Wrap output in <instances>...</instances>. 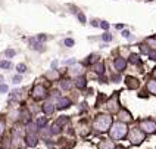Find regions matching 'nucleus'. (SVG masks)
I'll return each instance as SVG.
<instances>
[{"instance_id": "obj_21", "label": "nucleus", "mask_w": 156, "mask_h": 149, "mask_svg": "<svg viewBox=\"0 0 156 149\" xmlns=\"http://www.w3.org/2000/svg\"><path fill=\"white\" fill-rule=\"evenodd\" d=\"M62 87H63V89H69L71 87V83H69V81H62Z\"/></svg>"}, {"instance_id": "obj_22", "label": "nucleus", "mask_w": 156, "mask_h": 149, "mask_svg": "<svg viewBox=\"0 0 156 149\" xmlns=\"http://www.w3.org/2000/svg\"><path fill=\"white\" fill-rule=\"evenodd\" d=\"M15 55V50H12V49H9V50H6V56H9V58H12Z\"/></svg>"}, {"instance_id": "obj_32", "label": "nucleus", "mask_w": 156, "mask_h": 149, "mask_svg": "<svg viewBox=\"0 0 156 149\" xmlns=\"http://www.w3.org/2000/svg\"><path fill=\"white\" fill-rule=\"evenodd\" d=\"M2 81H3V77H2V75H0V83H2Z\"/></svg>"}, {"instance_id": "obj_15", "label": "nucleus", "mask_w": 156, "mask_h": 149, "mask_svg": "<svg viewBox=\"0 0 156 149\" xmlns=\"http://www.w3.org/2000/svg\"><path fill=\"white\" fill-rule=\"evenodd\" d=\"M46 123H47V118H46V117H41V118L37 120V124H35V125H37V127H44Z\"/></svg>"}, {"instance_id": "obj_3", "label": "nucleus", "mask_w": 156, "mask_h": 149, "mask_svg": "<svg viewBox=\"0 0 156 149\" xmlns=\"http://www.w3.org/2000/svg\"><path fill=\"white\" fill-rule=\"evenodd\" d=\"M130 140L134 145H140L141 142L144 140V133L141 132L140 129H133L130 133Z\"/></svg>"}, {"instance_id": "obj_8", "label": "nucleus", "mask_w": 156, "mask_h": 149, "mask_svg": "<svg viewBox=\"0 0 156 149\" xmlns=\"http://www.w3.org/2000/svg\"><path fill=\"white\" fill-rule=\"evenodd\" d=\"M113 65H115V68L118 71H122L125 68V59H122V58H118L116 61L113 62Z\"/></svg>"}, {"instance_id": "obj_11", "label": "nucleus", "mask_w": 156, "mask_h": 149, "mask_svg": "<svg viewBox=\"0 0 156 149\" xmlns=\"http://www.w3.org/2000/svg\"><path fill=\"white\" fill-rule=\"evenodd\" d=\"M43 111L46 112V114H52L53 111H55V105H53V104H44Z\"/></svg>"}, {"instance_id": "obj_33", "label": "nucleus", "mask_w": 156, "mask_h": 149, "mask_svg": "<svg viewBox=\"0 0 156 149\" xmlns=\"http://www.w3.org/2000/svg\"><path fill=\"white\" fill-rule=\"evenodd\" d=\"M115 149H124V148H121V146H118V148H115Z\"/></svg>"}, {"instance_id": "obj_10", "label": "nucleus", "mask_w": 156, "mask_h": 149, "mask_svg": "<svg viewBox=\"0 0 156 149\" xmlns=\"http://www.w3.org/2000/svg\"><path fill=\"white\" fill-rule=\"evenodd\" d=\"M119 120L125 121V123H130V121H133V117L127 111H122V112H119Z\"/></svg>"}, {"instance_id": "obj_14", "label": "nucleus", "mask_w": 156, "mask_h": 149, "mask_svg": "<svg viewBox=\"0 0 156 149\" xmlns=\"http://www.w3.org/2000/svg\"><path fill=\"white\" fill-rule=\"evenodd\" d=\"M77 87H80V89L86 87V78H84V77H80V78H77Z\"/></svg>"}, {"instance_id": "obj_25", "label": "nucleus", "mask_w": 156, "mask_h": 149, "mask_svg": "<svg viewBox=\"0 0 156 149\" xmlns=\"http://www.w3.org/2000/svg\"><path fill=\"white\" fill-rule=\"evenodd\" d=\"M3 130H5V123L0 120V136H2V133H3Z\"/></svg>"}, {"instance_id": "obj_28", "label": "nucleus", "mask_w": 156, "mask_h": 149, "mask_svg": "<svg viewBox=\"0 0 156 149\" xmlns=\"http://www.w3.org/2000/svg\"><path fill=\"white\" fill-rule=\"evenodd\" d=\"M19 81H21V77H19V75H16V77L13 78V83H15V84H18Z\"/></svg>"}, {"instance_id": "obj_19", "label": "nucleus", "mask_w": 156, "mask_h": 149, "mask_svg": "<svg viewBox=\"0 0 156 149\" xmlns=\"http://www.w3.org/2000/svg\"><path fill=\"white\" fill-rule=\"evenodd\" d=\"M16 70H18V72H24L27 68H25V65H24V64H19V65L16 67Z\"/></svg>"}, {"instance_id": "obj_30", "label": "nucleus", "mask_w": 156, "mask_h": 149, "mask_svg": "<svg viewBox=\"0 0 156 149\" xmlns=\"http://www.w3.org/2000/svg\"><path fill=\"white\" fill-rule=\"evenodd\" d=\"M122 34L125 35V37H130V33H128V31H124V33H122Z\"/></svg>"}, {"instance_id": "obj_31", "label": "nucleus", "mask_w": 156, "mask_h": 149, "mask_svg": "<svg viewBox=\"0 0 156 149\" xmlns=\"http://www.w3.org/2000/svg\"><path fill=\"white\" fill-rule=\"evenodd\" d=\"M153 75H155V77H156V68H155V71H153Z\"/></svg>"}, {"instance_id": "obj_24", "label": "nucleus", "mask_w": 156, "mask_h": 149, "mask_svg": "<svg viewBox=\"0 0 156 149\" xmlns=\"http://www.w3.org/2000/svg\"><path fill=\"white\" fill-rule=\"evenodd\" d=\"M131 61L133 62H139L140 59H139V56H137V55H131Z\"/></svg>"}, {"instance_id": "obj_9", "label": "nucleus", "mask_w": 156, "mask_h": 149, "mask_svg": "<svg viewBox=\"0 0 156 149\" xmlns=\"http://www.w3.org/2000/svg\"><path fill=\"white\" fill-rule=\"evenodd\" d=\"M69 99H66V97H61L59 99V102H58V108L59 109H63V108H68L69 106Z\"/></svg>"}, {"instance_id": "obj_1", "label": "nucleus", "mask_w": 156, "mask_h": 149, "mask_svg": "<svg viewBox=\"0 0 156 149\" xmlns=\"http://www.w3.org/2000/svg\"><path fill=\"white\" fill-rule=\"evenodd\" d=\"M112 125V118L109 115H99L94 120V129L99 132H106Z\"/></svg>"}, {"instance_id": "obj_13", "label": "nucleus", "mask_w": 156, "mask_h": 149, "mask_svg": "<svg viewBox=\"0 0 156 149\" xmlns=\"http://www.w3.org/2000/svg\"><path fill=\"white\" fill-rule=\"evenodd\" d=\"M147 89L150 93H153V95H156V81H149L147 83Z\"/></svg>"}, {"instance_id": "obj_18", "label": "nucleus", "mask_w": 156, "mask_h": 149, "mask_svg": "<svg viewBox=\"0 0 156 149\" xmlns=\"http://www.w3.org/2000/svg\"><path fill=\"white\" fill-rule=\"evenodd\" d=\"M134 81H136L134 78H128V86L130 87H137L139 86V83H134Z\"/></svg>"}, {"instance_id": "obj_29", "label": "nucleus", "mask_w": 156, "mask_h": 149, "mask_svg": "<svg viewBox=\"0 0 156 149\" xmlns=\"http://www.w3.org/2000/svg\"><path fill=\"white\" fill-rule=\"evenodd\" d=\"M102 28H105V30H108V28H109V24H106V22H103V24H102Z\"/></svg>"}, {"instance_id": "obj_23", "label": "nucleus", "mask_w": 156, "mask_h": 149, "mask_svg": "<svg viewBox=\"0 0 156 149\" xmlns=\"http://www.w3.org/2000/svg\"><path fill=\"white\" fill-rule=\"evenodd\" d=\"M5 92H8V86L2 84V86H0V93H5Z\"/></svg>"}, {"instance_id": "obj_12", "label": "nucleus", "mask_w": 156, "mask_h": 149, "mask_svg": "<svg viewBox=\"0 0 156 149\" xmlns=\"http://www.w3.org/2000/svg\"><path fill=\"white\" fill-rule=\"evenodd\" d=\"M100 149H113V142L111 140H105L100 143V146H99Z\"/></svg>"}, {"instance_id": "obj_6", "label": "nucleus", "mask_w": 156, "mask_h": 149, "mask_svg": "<svg viewBox=\"0 0 156 149\" xmlns=\"http://www.w3.org/2000/svg\"><path fill=\"white\" fill-rule=\"evenodd\" d=\"M116 99H118V96L112 97V99L109 100V104H108V108H109L111 112H116V111H118V102H116Z\"/></svg>"}, {"instance_id": "obj_27", "label": "nucleus", "mask_w": 156, "mask_h": 149, "mask_svg": "<svg viewBox=\"0 0 156 149\" xmlns=\"http://www.w3.org/2000/svg\"><path fill=\"white\" fill-rule=\"evenodd\" d=\"M149 56L150 59H156V52H149Z\"/></svg>"}, {"instance_id": "obj_5", "label": "nucleus", "mask_w": 156, "mask_h": 149, "mask_svg": "<svg viewBox=\"0 0 156 149\" xmlns=\"http://www.w3.org/2000/svg\"><path fill=\"white\" fill-rule=\"evenodd\" d=\"M33 97L34 99H43L46 97V89L40 84H37L34 89H33Z\"/></svg>"}, {"instance_id": "obj_2", "label": "nucleus", "mask_w": 156, "mask_h": 149, "mask_svg": "<svg viewBox=\"0 0 156 149\" xmlns=\"http://www.w3.org/2000/svg\"><path fill=\"white\" fill-rule=\"evenodd\" d=\"M127 132H128L127 124L124 123H113V125H111V137L112 139H122V137H125Z\"/></svg>"}, {"instance_id": "obj_7", "label": "nucleus", "mask_w": 156, "mask_h": 149, "mask_svg": "<svg viewBox=\"0 0 156 149\" xmlns=\"http://www.w3.org/2000/svg\"><path fill=\"white\" fill-rule=\"evenodd\" d=\"M27 145L28 146H31V148H34L35 145H37V137H35V134H28L27 136Z\"/></svg>"}, {"instance_id": "obj_20", "label": "nucleus", "mask_w": 156, "mask_h": 149, "mask_svg": "<svg viewBox=\"0 0 156 149\" xmlns=\"http://www.w3.org/2000/svg\"><path fill=\"white\" fill-rule=\"evenodd\" d=\"M65 44H66L68 47H71V46H74V40H72V38H66V40H65Z\"/></svg>"}, {"instance_id": "obj_26", "label": "nucleus", "mask_w": 156, "mask_h": 149, "mask_svg": "<svg viewBox=\"0 0 156 149\" xmlns=\"http://www.w3.org/2000/svg\"><path fill=\"white\" fill-rule=\"evenodd\" d=\"M111 38H112V35H111V34H105L103 35V40H105V42H109Z\"/></svg>"}, {"instance_id": "obj_4", "label": "nucleus", "mask_w": 156, "mask_h": 149, "mask_svg": "<svg viewBox=\"0 0 156 149\" xmlns=\"http://www.w3.org/2000/svg\"><path fill=\"white\" fill-rule=\"evenodd\" d=\"M140 130L144 133H155L156 132V123L150 121V120H144L140 124Z\"/></svg>"}, {"instance_id": "obj_17", "label": "nucleus", "mask_w": 156, "mask_h": 149, "mask_svg": "<svg viewBox=\"0 0 156 149\" xmlns=\"http://www.w3.org/2000/svg\"><path fill=\"white\" fill-rule=\"evenodd\" d=\"M0 68H10V62L9 61H0Z\"/></svg>"}, {"instance_id": "obj_16", "label": "nucleus", "mask_w": 156, "mask_h": 149, "mask_svg": "<svg viewBox=\"0 0 156 149\" xmlns=\"http://www.w3.org/2000/svg\"><path fill=\"white\" fill-rule=\"evenodd\" d=\"M94 71L96 72H103V64H100V62H99V64H97V65H94Z\"/></svg>"}]
</instances>
